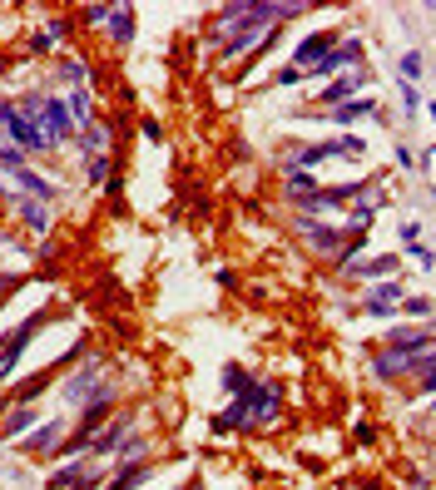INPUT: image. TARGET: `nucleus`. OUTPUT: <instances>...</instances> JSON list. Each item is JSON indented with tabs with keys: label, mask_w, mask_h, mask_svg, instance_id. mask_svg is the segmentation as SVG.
<instances>
[{
	"label": "nucleus",
	"mask_w": 436,
	"mask_h": 490,
	"mask_svg": "<svg viewBox=\"0 0 436 490\" xmlns=\"http://www.w3.org/2000/svg\"><path fill=\"white\" fill-rule=\"evenodd\" d=\"M105 25H109V35H114L119 45H129V40H134V5H114Z\"/></svg>",
	"instance_id": "nucleus-21"
},
{
	"label": "nucleus",
	"mask_w": 436,
	"mask_h": 490,
	"mask_svg": "<svg viewBox=\"0 0 436 490\" xmlns=\"http://www.w3.org/2000/svg\"><path fill=\"white\" fill-rule=\"evenodd\" d=\"M109 416H114V387L95 392L85 406H80V421H75V431H85V436H100V431L109 426Z\"/></svg>",
	"instance_id": "nucleus-8"
},
{
	"label": "nucleus",
	"mask_w": 436,
	"mask_h": 490,
	"mask_svg": "<svg viewBox=\"0 0 436 490\" xmlns=\"http://www.w3.org/2000/svg\"><path fill=\"white\" fill-rule=\"evenodd\" d=\"M105 387H109V382H105V362H100V357H90V362H85V367H80V372L60 387V392H65V401H80V406H85L90 396L105 392Z\"/></svg>",
	"instance_id": "nucleus-6"
},
{
	"label": "nucleus",
	"mask_w": 436,
	"mask_h": 490,
	"mask_svg": "<svg viewBox=\"0 0 436 490\" xmlns=\"http://www.w3.org/2000/svg\"><path fill=\"white\" fill-rule=\"evenodd\" d=\"M432 426H436V416H432Z\"/></svg>",
	"instance_id": "nucleus-40"
},
{
	"label": "nucleus",
	"mask_w": 436,
	"mask_h": 490,
	"mask_svg": "<svg viewBox=\"0 0 436 490\" xmlns=\"http://www.w3.org/2000/svg\"><path fill=\"white\" fill-rule=\"evenodd\" d=\"M283 184H288V194H293V198L318 194V179H313L308 169H298V164H288V169H283Z\"/></svg>",
	"instance_id": "nucleus-23"
},
{
	"label": "nucleus",
	"mask_w": 436,
	"mask_h": 490,
	"mask_svg": "<svg viewBox=\"0 0 436 490\" xmlns=\"http://www.w3.org/2000/svg\"><path fill=\"white\" fill-rule=\"evenodd\" d=\"M10 406H15V396H10V387H5V392H0V421L10 416Z\"/></svg>",
	"instance_id": "nucleus-38"
},
{
	"label": "nucleus",
	"mask_w": 436,
	"mask_h": 490,
	"mask_svg": "<svg viewBox=\"0 0 436 490\" xmlns=\"http://www.w3.org/2000/svg\"><path fill=\"white\" fill-rule=\"evenodd\" d=\"M372 441H377V431H372V426L362 421V426H357V446H372Z\"/></svg>",
	"instance_id": "nucleus-37"
},
{
	"label": "nucleus",
	"mask_w": 436,
	"mask_h": 490,
	"mask_svg": "<svg viewBox=\"0 0 436 490\" xmlns=\"http://www.w3.org/2000/svg\"><path fill=\"white\" fill-rule=\"evenodd\" d=\"M0 134H5V139H10L25 159H30V154H35V159H40V154H55V149H50V139L35 129V119L20 109V99H0Z\"/></svg>",
	"instance_id": "nucleus-2"
},
{
	"label": "nucleus",
	"mask_w": 436,
	"mask_h": 490,
	"mask_svg": "<svg viewBox=\"0 0 436 490\" xmlns=\"http://www.w3.org/2000/svg\"><path fill=\"white\" fill-rule=\"evenodd\" d=\"M139 134H144L149 144H164V129H159V119H144V124H139Z\"/></svg>",
	"instance_id": "nucleus-34"
},
{
	"label": "nucleus",
	"mask_w": 436,
	"mask_h": 490,
	"mask_svg": "<svg viewBox=\"0 0 436 490\" xmlns=\"http://www.w3.org/2000/svg\"><path fill=\"white\" fill-rule=\"evenodd\" d=\"M5 179L20 189V198H40V203H55V198H60V189H55L50 179H40V169H30V164L15 169V174H5Z\"/></svg>",
	"instance_id": "nucleus-14"
},
{
	"label": "nucleus",
	"mask_w": 436,
	"mask_h": 490,
	"mask_svg": "<svg viewBox=\"0 0 436 490\" xmlns=\"http://www.w3.org/2000/svg\"><path fill=\"white\" fill-rule=\"evenodd\" d=\"M407 297V288L397 283V278H382V283H372L367 288V297H362V312H372V317H387L397 302Z\"/></svg>",
	"instance_id": "nucleus-12"
},
{
	"label": "nucleus",
	"mask_w": 436,
	"mask_h": 490,
	"mask_svg": "<svg viewBox=\"0 0 436 490\" xmlns=\"http://www.w3.org/2000/svg\"><path fill=\"white\" fill-rule=\"evenodd\" d=\"M15 213H20V223H25L35 238H50V233H55V208H50V203H40V198H15Z\"/></svg>",
	"instance_id": "nucleus-11"
},
{
	"label": "nucleus",
	"mask_w": 436,
	"mask_h": 490,
	"mask_svg": "<svg viewBox=\"0 0 436 490\" xmlns=\"http://www.w3.org/2000/svg\"><path fill=\"white\" fill-rule=\"evenodd\" d=\"M402 243H407V248L422 243V223H417V218H402Z\"/></svg>",
	"instance_id": "nucleus-33"
},
{
	"label": "nucleus",
	"mask_w": 436,
	"mask_h": 490,
	"mask_svg": "<svg viewBox=\"0 0 436 490\" xmlns=\"http://www.w3.org/2000/svg\"><path fill=\"white\" fill-rule=\"evenodd\" d=\"M149 476H154V461H134V466H119V476L105 490H134V486H144Z\"/></svg>",
	"instance_id": "nucleus-17"
},
{
	"label": "nucleus",
	"mask_w": 436,
	"mask_h": 490,
	"mask_svg": "<svg viewBox=\"0 0 436 490\" xmlns=\"http://www.w3.org/2000/svg\"><path fill=\"white\" fill-rule=\"evenodd\" d=\"M50 322V307H40V312H30L20 327H10L5 337H0V382H10L15 377V367H20V352L35 342V332Z\"/></svg>",
	"instance_id": "nucleus-4"
},
{
	"label": "nucleus",
	"mask_w": 436,
	"mask_h": 490,
	"mask_svg": "<svg viewBox=\"0 0 436 490\" xmlns=\"http://www.w3.org/2000/svg\"><path fill=\"white\" fill-rule=\"evenodd\" d=\"M30 426H35V406H10V416L0 421V436L5 441H20Z\"/></svg>",
	"instance_id": "nucleus-18"
},
{
	"label": "nucleus",
	"mask_w": 436,
	"mask_h": 490,
	"mask_svg": "<svg viewBox=\"0 0 436 490\" xmlns=\"http://www.w3.org/2000/svg\"><path fill=\"white\" fill-rule=\"evenodd\" d=\"M407 253L417 258V268H427V273H432V268H436V253H432V248H422V243H412Z\"/></svg>",
	"instance_id": "nucleus-32"
},
{
	"label": "nucleus",
	"mask_w": 436,
	"mask_h": 490,
	"mask_svg": "<svg viewBox=\"0 0 436 490\" xmlns=\"http://www.w3.org/2000/svg\"><path fill=\"white\" fill-rule=\"evenodd\" d=\"M402 75H407V85L412 80H422V55L412 50V55H402Z\"/></svg>",
	"instance_id": "nucleus-30"
},
{
	"label": "nucleus",
	"mask_w": 436,
	"mask_h": 490,
	"mask_svg": "<svg viewBox=\"0 0 436 490\" xmlns=\"http://www.w3.org/2000/svg\"><path fill=\"white\" fill-rule=\"evenodd\" d=\"M65 104H70V114H75V124H80V129H85V124H95V90H85V85H75Z\"/></svg>",
	"instance_id": "nucleus-20"
},
{
	"label": "nucleus",
	"mask_w": 436,
	"mask_h": 490,
	"mask_svg": "<svg viewBox=\"0 0 436 490\" xmlns=\"http://www.w3.org/2000/svg\"><path fill=\"white\" fill-rule=\"evenodd\" d=\"M397 263H402L397 253H377V258H357V263L342 268V273H347V278H372V283H377V278H392Z\"/></svg>",
	"instance_id": "nucleus-15"
},
{
	"label": "nucleus",
	"mask_w": 436,
	"mask_h": 490,
	"mask_svg": "<svg viewBox=\"0 0 436 490\" xmlns=\"http://www.w3.org/2000/svg\"><path fill=\"white\" fill-rule=\"evenodd\" d=\"M114 5H80V25H105Z\"/></svg>",
	"instance_id": "nucleus-28"
},
{
	"label": "nucleus",
	"mask_w": 436,
	"mask_h": 490,
	"mask_svg": "<svg viewBox=\"0 0 436 490\" xmlns=\"http://www.w3.org/2000/svg\"><path fill=\"white\" fill-rule=\"evenodd\" d=\"M417 392H422V396H436V362L427 367V372H417Z\"/></svg>",
	"instance_id": "nucleus-31"
},
{
	"label": "nucleus",
	"mask_w": 436,
	"mask_h": 490,
	"mask_svg": "<svg viewBox=\"0 0 436 490\" xmlns=\"http://www.w3.org/2000/svg\"><path fill=\"white\" fill-rule=\"evenodd\" d=\"M149 451H154V441H149V436H124V441H119V451H114V461H119V466H134V461H144Z\"/></svg>",
	"instance_id": "nucleus-22"
},
{
	"label": "nucleus",
	"mask_w": 436,
	"mask_h": 490,
	"mask_svg": "<svg viewBox=\"0 0 436 490\" xmlns=\"http://www.w3.org/2000/svg\"><path fill=\"white\" fill-rule=\"evenodd\" d=\"M362 60H367V55H362V40H342L337 50H327V55L308 70V75H303V80H327V75H337V70H347V65H357V70H362Z\"/></svg>",
	"instance_id": "nucleus-7"
},
{
	"label": "nucleus",
	"mask_w": 436,
	"mask_h": 490,
	"mask_svg": "<svg viewBox=\"0 0 436 490\" xmlns=\"http://www.w3.org/2000/svg\"><path fill=\"white\" fill-rule=\"evenodd\" d=\"M134 416H139V411H114V416H109V426L90 441V456H95V461L119 451V441H124V436H129V426H134Z\"/></svg>",
	"instance_id": "nucleus-10"
},
{
	"label": "nucleus",
	"mask_w": 436,
	"mask_h": 490,
	"mask_svg": "<svg viewBox=\"0 0 436 490\" xmlns=\"http://www.w3.org/2000/svg\"><path fill=\"white\" fill-rule=\"evenodd\" d=\"M20 109L35 119V129L50 139V149H60V144H75L80 139V124H75V114H70V104L60 95H45V90H30V95H20Z\"/></svg>",
	"instance_id": "nucleus-1"
},
{
	"label": "nucleus",
	"mask_w": 436,
	"mask_h": 490,
	"mask_svg": "<svg viewBox=\"0 0 436 490\" xmlns=\"http://www.w3.org/2000/svg\"><path fill=\"white\" fill-rule=\"evenodd\" d=\"M432 416H436V396H432Z\"/></svg>",
	"instance_id": "nucleus-39"
},
{
	"label": "nucleus",
	"mask_w": 436,
	"mask_h": 490,
	"mask_svg": "<svg viewBox=\"0 0 436 490\" xmlns=\"http://www.w3.org/2000/svg\"><path fill=\"white\" fill-rule=\"evenodd\" d=\"M367 114H377V99H372V95H367V99H347L342 109H327L332 124H357V119H367Z\"/></svg>",
	"instance_id": "nucleus-19"
},
{
	"label": "nucleus",
	"mask_w": 436,
	"mask_h": 490,
	"mask_svg": "<svg viewBox=\"0 0 436 490\" xmlns=\"http://www.w3.org/2000/svg\"><path fill=\"white\" fill-rule=\"evenodd\" d=\"M397 307H402L407 317H432V312H436V307H432V302H427V297H402Z\"/></svg>",
	"instance_id": "nucleus-27"
},
{
	"label": "nucleus",
	"mask_w": 436,
	"mask_h": 490,
	"mask_svg": "<svg viewBox=\"0 0 436 490\" xmlns=\"http://www.w3.org/2000/svg\"><path fill=\"white\" fill-rule=\"evenodd\" d=\"M258 377L253 372H243V367H223V392H233V396H243L248 387H253Z\"/></svg>",
	"instance_id": "nucleus-24"
},
{
	"label": "nucleus",
	"mask_w": 436,
	"mask_h": 490,
	"mask_svg": "<svg viewBox=\"0 0 436 490\" xmlns=\"http://www.w3.org/2000/svg\"><path fill=\"white\" fill-rule=\"evenodd\" d=\"M70 30H75L70 15H50V20H45V35H50V40H70Z\"/></svg>",
	"instance_id": "nucleus-26"
},
{
	"label": "nucleus",
	"mask_w": 436,
	"mask_h": 490,
	"mask_svg": "<svg viewBox=\"0 0 436 490\" xmlns=\"http://www.w3.org/2000/svg\"><path fill=\"white\" fill-rule=\"evenodd\" d=\"M65 436H70V421H65V416H50L35 436H25V441H20V451H25L30 461H55V451H60V441H65Z\"/></svg>",
	"instance_id": "nucleus-5"
},
{
	"label": "nucleus",
	"mask_w": 436,
	"mask_h": 490,
	"mask_svg": "<svg viewBox=\"0 0 436 490\" xmlns=\"http://www.w3.org/2000/svg\"><path fill=\"white\" fill-rule=\"evenodd\" d=\"M109 139H114V134H109V119L85 124V129H80V154H85V159H100V154H109Z\"/></svg>",
	"instance_id": "nucleus-16"
},
{
	"label": "nucleus",
	"mask_w": 436,
	"mask_h": 490,
	"mask_svg": "<svg viewBox=\"0 0 436 490\" xmlns=\"http://www.w3.org/2000/svg\"><path fill=\"white\" fill-rule=\"evenodd\" d=\"M60 75H65V80H85L90 65H85V60H60Z\"/></svg>",
	"instance_id": "nucleus-29"
},
{
	"label": "nucleus",
	"mask_w": 436,
	"mask_h": 490,
	"mask_svg": "<svg viewBox=\"0 0 436 490\" xmlns=\"http://www.w3.org/2000/svg\"><path fill=\"white\" fill-rule=\"evenodd\" d=\"M402 104H407V114H417V109H422V95H417V85H402Z\"/></svg>",
	"instance_id": "nucleus-35"
},
{
	"label": "nucleus",
	"mask_w": 436,
	"mask_h": 490,
	"mask_svg": "<svg viewBox=\"0 0 436 490\" xmlns=\"http://www.w3.org/2000/svg\"><path fill=\"white\" fill-rule=\"evenodd\" d=\"M367 80H372V70L362 65L357 75H342V80H332V85H323V90H318V109H342V104H347V99L357 95V90H362Z\"/></svg>",
	"instance_id": "nucleus-9"
},
{
	"label": "nucleus",
	"mask_w": 436,
	"mask_h": 490,
	"mask_svg": "<svg viewBox=\"0 0 436 490\" xmlns=\"http://www.w3.org/2000/svg\"><path fill=\"white\" fill-rule=\"evenodd\" d=\"M50 45H55V40H50V35H45V30H40V35H35V40H30V55H50Z\"/></svg>",
	"instance_id": "nucleus-36"
},
{
	"label": "nucleus",
	"mask_w": 436,
	"mask_h": 490,
	"mask_svg": "<svg viewBox=\"0 0 436 490\" xmlns=\"http://www.w3.org/2000/svg\"><path fill=\"white\" fill-rule=\"evenodd\" d=\"M327 50H337V30H318V35H308V40L293 50V70H303V75H308Z\"/></svg>",
	"instance_id": "nucleus-13"
},
{
	"label": "nucleus",
	"mask_w": 436,
	"mask_h": 490,
	"mask_svg": "<svg viewBox=\"0 0 436 490\" xmlns=\"http://www.w3.org/2000/svg\"><path fill=\"white\" fill-rule=\"evenodd\" d=\"M432 362H436V347H427V352H417V347H382L372 357V377L377 382H402V377L427 372Z\"/></svg>",
	"instance_id": "nucleus-3"
},
{
	"label": "nucleus",
	"mask_w": 436,
	"mask_h": 490,
	"mask_svg": "<svg viewBox=\"0 0 436 490\" xmlns=\"http://www.w3.org/2000/svg\"><path fill=\"white\" fill-rule=\"evenodd\" d=\"M85 179H90L95 189H100V184H109V179H114V159H109V154L90 159V164H85Z\"/></svg>",
	"instance_id": "nucleus-25"
}]
</instances>
